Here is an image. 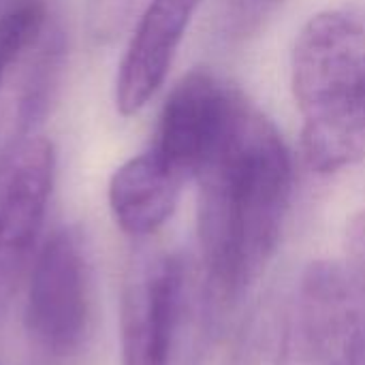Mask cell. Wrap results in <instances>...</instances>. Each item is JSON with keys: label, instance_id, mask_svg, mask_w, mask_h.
I'll return each mask as SVG.
<instances>
[{"label": "cell", "instance_id": "obj_11", "mask_svg": "<svg viewBox=\"0 0 365 365\" xmlns=\"http://www.w3.org/2000/svg\"><path fill=\"white\" fill-rule=\"evenodd\" d=\"M346 250L351 261L365 269V207L346 229Z\"/></svg>", "mask_w": 365, "mask_h": 365}, {"label": "cell", "instance_id": "obj_8", "mask_svg": "<svg viewBox=\"0 0 365 365\" xmlns=\"http://www.w3.org/2000/svg\"><path fill=\"white\" fill-rule=\"evenodd\" d=\"M173 252L133 261L120 299V365H169Z\"/></svg>", "mask_w": 365, "mask_h": 365}, {"label": "cell", "instance_id": "obj_1", "mask_svg": "<svg viewBox=\"0 0 365 365\" xmlns=\"http://www.w3.org/2000/svg\"><path fill=\"white\" fill-rule=\"evenodd\" d=\"M197 182V257L227 306L261 278L280 246L293 163L276 126L250 107Z\"/></svg>", "mask_w": 365, "mask_h": 365}, {"label": "cell", "instance_id": "obj_3", "mask_svg": "<svg viewBox=\"0 0 365 365\" xmlns=\"http://www.w3.org/2000/svg\"><path fill=\"white\" fill-rule=\"evenodd\" d=\"M284 355L304 365H365V269L317 261L295 289Z\"/></svg>", "mask_w": 365, "mask_h": 365}, {"label": "cell", "instance_id": "obj_9", "mask_svg": "<svg viewBox=\"0 0 365 365\" xmlns=\"http://www.w3.org/2000/svg\"><path fill=\"white\" fill-rule=\"evenodd\" d=\"M201 0H150L120 62L115 105L122 115L139 113L163 86L180 41Z\"/></svg>", "mask_w": 365, "mask_h": 365}, {"label": "cell", "instance_id": "obj_12", "mask_svg": "<svg viewBox=\"0 0 365 365\" xmlns=\"http://www.w3.org/2000/svg\"><path fill=\"white\" fill-rule=\"evenodd\" d=\"M34 2H43V0H4V11L13 6H21V4H34Z\"/></svg>", "mask_w": 365, "mask_h": 365}, {"label": "cell", "instance_id": "obj_7", "mask_svg": "<svg viewBox=\"0 0 365 365\" xmlns=\"http://www.w3.org/2000/svg\"><path fill=\"white\" fill-rule=\"evenodd\" d=\"M53 173L56 152L43 137L0 152V323L38 250Z\"/></svg>", "mask_w": 365, "mask_h": 365}, {"label": "cell", "instance_id": "obj_10", "mask_svg": "<svg viewBox=\"0 0 365 365\" xmlns=\"http://www.w3.org/2000/svg\"><path fill=\"white\" fill-rule=\"evenodd\" d=\"M186 180L152 150L126 160L109 180V207L115 225L130 237H150L173 216Z\"/></svg>", "mask_w": 365, "mask_h": 365}, {"label": "cell", "instance_id": "obj_2", "mask_svg": "<svg viewBox=\"0 0 365 365\" xmlns=\"http://www.w3.org/2000/svg\"><path fill=\"white\" fill-rule=\"evenodd\" d=\"M291 83L304 118L310 171L336 173L365 158V11L329 9L299 32Z\"/></svg>", "mask_w": 365, "mask_h": 365}, {"label": "cell", "instance_id": "obj_6", "mask_svg": "<svg viewBox=\"0 0 365 365\" xmlns=\"http://www.w3.org/2000/svg\"><path fill=\"white\" fill-rule=\"evenodd\" d=\"M252 105L222 77L190 71L167 96L152 152L182 180H197Z\"/></svg>", "mask_w": 365, "mask_h": 365}, {"label": "cell", "instance_id": "obj_4", "mask_svg": "<svg viewBox=\"0 0 365 365\" xmlns=\"http://www.w3.org/2000/svg\"><path fill=\"white\" fill-rule=\"evenodd\" d=\"M66 41L43 2L0 15V152L32 137L64 71Z\"/></svg>", "mask_w": 365, "mask_h": 365}, {"label": "cell", "instance_id": "obj_5", "mask_svg": "<svg viewBox=\"0 0 365 365\" xmlns=\"http://www.w3.org/2000/svg\"><path fill=\"white\" fill-rule=\"evenodd\" d=\"M90 267L73 229L53 231L36 250L28 272L24 323L30 340L49 357L81 351L90 331Z\"/></svg>", "mask_w": 365, "mask_h": 365}]
</instances>
